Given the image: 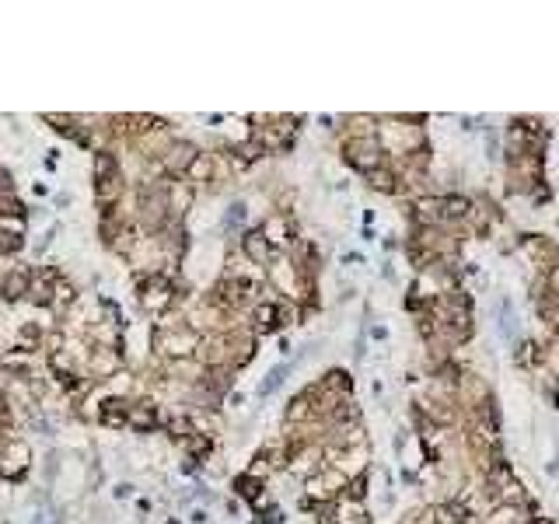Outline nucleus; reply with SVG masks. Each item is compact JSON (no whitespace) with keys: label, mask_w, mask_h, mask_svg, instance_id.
Wrapping results in <instances>:
<instances>
[{"label":"nucleus","mask_w":559,"mask_h":524,"mask_svg":"<svg viewBox=\"0 0 559 524\" xmlns=\"http://www.w3.org/2000/svg\"><path fill=\"white\" fill-rule=\"evenodd\" d=\"M199 332L192 325H178V329H158L154 332V350L164 360H189L199 350Z\"/></svg>","instance_id":"nucleus-1"},{"label":"nucleus","mask_w":559,"mask_h":524,"mask_svg":"<svg viewBox=\"0 0 559 524\" xmlns=\"http://www.w3.org/2000/svg\"><path fill=\"white\" fill-rule=\"evenodd\" d=\"M126 426L130 430H137V433H154L158 426H161V413H158V406L154 402H137L133 399V406H130V413H126Z\"/></svg>","instance_id":"nucleus-9"},{"label":"nucleus","mask_w":559,"mask_h":524,"mask_svg":"<svg viewBox=\"0 0 559 524\" xmlns=\"http://www.w3.org/2000/svg\"><path fill=\"white\" fill-rule=\"evenodd\" d=\"M241 220H245V203H234L227 213V224H241Z\"/></svg>","instance_id":"nucleus-22"},{"label":"nucleus","mask_w":559,"mask_h":524,"mask_svg":"<svg viewBox=\"0 0 559 524\" xmlns=\"http://www.w3.org/2000/svg\"><path fill=\"white\" fill-rule=\"evenodd\" d=\"M280 329V301L276 298H262L252 308V332L255 336H269Z\"/></svg>","instance_id":"nucleus-10"},{"label":"nucleus","mask_w":559,"mask_h":524,"mask_svg":"<svg viewBox=\"0 0 559 524\" xmlns=\"http://www.w3.org/2000/svg\"><path fill=\"white\" fill-rule=\"evenodd\" d=\"M367 178V185L371 189H378V192H385V196H402V182H399V171L388 164V157H385V164L381 168H374L371 175H364Z\"/></svg>","instance_id":"nucleus-13"},{"label":"nucleus","mask_w":559,"mask_h":524,"mask_svg":"<svg viewBox=\"0 0 559 524\" xmlns=\"http://www.w3.org/2000/svg\"><path fill=\"white\" fill-rule=\"evenodd\" d=\"M25 231H29V220L25 217H0V234H11V238H25Z\"/></svg>","instance_id":"nucleus-19"},{"label":"nucleus","mask_w":559,"mask_h":524,"mask_svg":"<svg viewBox=\"0 0 559 524\" xmlns=\"http://www.w3.org/2000/svg\"><path fill=\"white\" fill-rule=\"evenodd\" d=\"M241 255L252 262V266H269V259H273L276 252L269 248V241L262 238V231H259V227H252V231H245V234H241Z\"/></svg>","instance_id":"nucleus-11"},{"label":"nucleus","mask_w":559,"mask_h":524,"mask_svg":"<svg viewBox=\"0 0 559 524\" xmlns=\"http://www.w3.org/2000/svg\"><path fill=\"white\" fill-rule=\"evenodd\" d=\"M123 168H119V154L116 151H91V178L98 182V178H112V175H119Z\"/></svg>","instance_id":"nucleus-14"},{"label":"nucleus","mask_w":559,"mask_h":524,"mask_svg":"<svg viewBox=\"0 0 559 524\" xmlns=\"http://www.w3.org/2000/svg\"><path fill=\"white\" fill-rule=\"evenodd\" d=\"M234 493H238V496H245L248 503H255L259 496H266V486H262V479H255V475L241 472V475L234 479Z\"/></svg>","instance_id":"nucleus-18"},{"label":"nucleus","mask_w":559,"mask_h":524,"mask_svg":"<svg viewBox=\"0 0 559 524\" xmlns=\"http://www.w3.org/2000/svg\"><path fill=\"white\" fill-rule=\"evenodd\" d=\"M185 182H189L192 189H196V185H206V182L213 185V154H203V151H199L196 161H192L189 171H185Z\"/></svg>","instance_id":"nucleus-16"},{"label":"nucleus","mask_w":559,"mask_h":524,"mask_svg":"<svg viewBox=\"0 0 559 524\" xmlns=\"http://www.w3.org/2000/svg\"><path fill=\"white\" fill-rule=\"evenodd\" d=\"M74 305H77V287L60 277V280L53 284V305H49V308H53V311H70Z\"/></svg>","instance_id":"nucleus-17"},{"label":"nucleus","mask_w":559,"mask_h":524,"mask_svg":"<svg viewBox=\"0 0 559 524\" xmlns=\"http://www.w3.org/2000/svg\"><path fill=\"white\" fill-rule=\"evenodd\" d=\"M4 423H11V402H8L4 388H0V426H4Z\"/></svg>","instance_id":"nucleus-21"},{"label":"nucleus","mask_w":559,"mask_h":524,"mask_svg":"<svg viewBox=\"0 0 559 524\" xmlns=\"http://www.w3.org/2000/svg\"><path fill=\"white\" fill-rule=\"evenodd\" d=\"M29 461H32V447H29L25 440L11 437V440L4 444V454H0V475L18 479V475H25Z\"/></svg>","instance_id":"nucleus-7"},{"label":"nucleus","mask_w":559,"mask_h":524,"mask_svg":"<svg viewBox=\"0 0 559 524\" xmlns=\"http://www.w3.org/2000/svg\"><path fill=\"white\" fill-rule=\"evenodd\" d=\"M336 524H371L367 507H364V503H357V500L339 496V500H336Z\"/></svg>","instance_id":"nucleus-15"},{"label":"nucleus","mask_w":559,"mask_h":524,"mask_svg":"<svg viewBox=\"0 0 559 524\" xmlns=\"http://www.w3.org/2000/svg\"><path fill=\"white\" fill-rule=\"evenodd\" d=\"M343 157L346 164H353L360 175H371L374 168L385 164V147L378 137H343Z\"/></svg>","instance_id":"nucleus-2"},{"label":"nucleus","mask_w":559,"mask_h":524,"mask_svg":"<svg viewBox=\"0 0 559 524\" xmlns=\"http://www.w3.org/2000/svg\"><path fill=\"white\" fill-rule=\"evenodd\" d=\"M123 192H126V178H123V171H119V175H112V178H98V182H95V203H98L102 210L119 206Z\"/></svg>","instance_id":"nucleus-12"},{"label":"nucleus","mask_w":559,"mask_h":524,"mask_svg":"<svg viewBox=\"0 0 559 524\" xmlns=\"http://www.w3.org/2000/svg\"><path fill=\"white\" fill-rule=\"evenodd\" d=\"M32 273L36 270H29V266H15L8 277H4V284H0V301H8V305H18L22 298H29V287H32Z\"/></svg>","instance_id":"nucleus-8"},{"label":"nucleus","mask_w":559,"mask_h":524,"mask_svg":"<svg viewBox=\"0 0 559 524\" xmlns=\"http://www.w3.org/2000/svg\"><path fill=\"white\" fill-rule=\"evenodd\" d=\"M531 524H552V521H549V517H535Z\"/></svg>","instance_id":"nucleus-23"},{"label":"nucleus","mask_w":559,"mask_h":524,"mask_svg":"<svg viewBox=\"0 0 559 524\" xmlns=\"http://www.w3.org/2000/svg\"><path fill=\"white\" fill-rule=\"evenodd\" d=\"M196 206V189L185 178H168V224H182Z\"/></svg>","instance_id":"nucleus-5"},{"label":"nucleus","mask_w":559,"mask_h":524,"mask_svg":"<svg viewBox=\"0 0 559 524\" xmlns=\"http://www.w3.org/2000/svg\"><path fill=\"white\" fill-rule=\"evenodd\" d=\"M84 371L95 381H112L123 371V346H91Z\"/></svg>","instance_id":"nucleus-3"},{"label":"nucleus","mask_w":559,"mask_h":524,"mask_svg":"<svg viewBox=\"0 0 559 524\" xmlns=\"http://www.w3.org/2000/svg\"><path fill=\"white\" fill-rule=\"evenodd\" d=\"M196 147L189 144V140H171V147L158 157V164H161V171H164V178H185V171H189V164L196 161Z\"/></svg>","instance_id":"nucleus-4"},{"label":"nucleus","mask_w":559,"mask_h":524,"mask_svg":"<svg viewBox=\"0 0 559 524\" xmlns=\"http://www.w3.org/2000/svg\"><path fill=\"white\" fill-rule=\"evenodd\" d=\"M284 374H287V367H276V371H269V374H266V381L259 385V395H269V392H276V388H280V381H284Z\"/></svg>","instance_id":"nucleus-20"},{"label":"nucleus","mask_w":559,"mask_h":524,"mask_svg":"<svg viewBox=\"0 0 559 524\" xmlns=\"http://www.w3.org/2000/svg\"><path fill=\"white\" fill-rule=\"evenodd\" d=\"M262 238L269 241V248L273 252H280V248H287V245H294V224H291V217H287V210H280V213H269L266 220H262Z\"/></svg>","instance_id":"nucleus-6"}]
</instances>
